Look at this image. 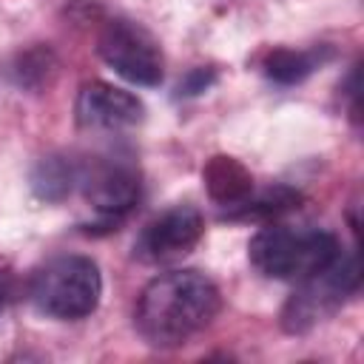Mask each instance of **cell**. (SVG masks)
<instances>
[{"label":"cell","mask_w":364,"mask_h":364,"mask_svg":"<svg viewBox=\"0 0 364 364\" xmlns=\"http://www.w3.org/2000/svg\"><path fill=\"white\" fill-rule=\"evenodd\" d=\"M80 182V165L63 154L43 156L31 171V191L43 202H63Z\"/></svg>","instance_id":"10"},{"label":"cell","mask_w":364,"mask_h":364,"mask_svg":"<svg viewBox=\"0 0 364 364\" xmlns=\"http://www.w3.org/2000/svg\"><path fill=\"white\" fill-rule=\"evenodd\" d=\"M299 202H301L299 191H293L287 185H276V188H267L262 193H250L245 202L230 208L228 216H233V219H273V216H282V213L299 208Z\"/></svg>","instance_id":"12"},{"label":"cell","mask_w":364,"mask_h":364,"mask_svg":"<svg viewBox=\"0 0 364 364\" xmlns=\"http://www.w3.org/2000/svg\"><path fill=\"white\" fill-rule=\"evenodd\" d=\"M11 296H14V276L9 270H0V313L9 307Z\"/></svg>","instance_id":"15"},{"label":"cell","mask_w":364,"mask_h":364,"mask_svg":"<svg viewBox=\"0 0 364 364\" xmlns=\"http://www.w3.org/2000/svg\"><path fill=\"white\" fill-rule=\"evenodd\" d=\"M82 196L94 210V228H117L139 202L142 176L131 159L122 156H100L80 168Z\"/></svg>","instance_id":"5"},{"label":"cell","mask_w":364,"mask_h":364,"mask_svg":"<svg viewBox=\"0 0 364 364\" xmlns=\"http://www.w3.org/2000/svg\"><path fill=\"white\" fill-rule=\"evenodd\" d=\"M338 239L321 228H284L270 225L262 228L250 245V264L279 282H304L313 273L324 270L338 256Z\"/></svg>","instance_id":"2"},{"label":"cell","mask_w":364,"mask_h":364,"mask_svg":"<svg viewBox=\"0 0 364 364\" xmlns=\"http://www.w3.org/2000/svg\"><path fill=\"white\" fill-rule=\"evenodd\" d=\"M57 71V60L48 48H31V51H23L14 57V63L9 65V74L11 80L20 85V88H43L51 82V74Z\"/></svg>","instance_id":"13"},{"label":"cell","mask_w":364,"mask_h":364,"mask_svg":"<svg viewBox=\"0 0 364 364\" xmlns=\"http://www.w3.org/2000/svg\"><path fill=\"white\" fill-rule=\"evenodd\" d=\"M202 179H205V188H208V196L222 205V208H236L239 202H245L250 193H253V176L250 171L233 159V156H210L208 165L202 168Z\"/></svg>","instance_id":"9"},{"label":"cell","mask_w":364,"mask_h":364,"mask_svg":"<svg viewBox=\"0 0 364 364\" xmlns=\"http://www.w3.org/2000/svg\"><path fill=\"white\" fill-rule=\"evenodd\" d=\"M358 290V262L355 253L347 250L310 279L299 282L293 296L282 307V327L293 336H301L313 330L318 321L333 316L344 299H350Z\"/></svg>","instance_id":"4"},{"label":"cell","mask_w":364,"mask_h":364,"mask_svg":"<svg viewBox=\"0 0 364 364\" xmlns=\"http://www.w3.org/2000/svg\"><path fill=\"white\" fill-rule=\"evenodd\" d=\"M219 287L199 270H171L151 279L134 310L136 333L159 350H171L202 333L219 313Z\"/></svg>","instance_id":"1"},{"label":"cell","mask_w":364,"mask_h":364,"mask_svg":"<svg viewBox=\"0 0 364 364\" xmlns=\"http://www.w3.org/2000/svg\"><path fill=\"white\" fill-rule=\"evenodd\" d=\"M74 117H77V125L88 131H122L142 122L145 105L139 102L136 94L117 88L111 82L94 80L80 88L74 102Z\"/></svg>","instance_id":"8"},{"label":"cell","mask_w":364,"mask_h":364,"mask_svg":"<svg viewBox=\"0 0 364 364\" xmlns=\"http://www.w3.org/2000/svg\"><path fill=\"white\" fill-rule=\"evenodd\" d=\"M97 54L122 80L134 85L154 88L165 77V57L156 37L128 17H114L102 26L97 40Z\"/></svg>","instance_id":"6"},{"label":"cell","mask_w":364,"mask_h":364,"mask_svg":"<svg viewBox=\"0 0 364 364\" xmlns=\"http://www.w3.org/2000/svg\"><path fill=\"white\" fill-rule=\"evenodd\" d=\"M318 65H321V57L316 51H296V48H273L262 63L264 77L279 85L304 82Z\"/></svg>","instance_id":"11"},{"label":"cell","mask_w":364,"mask_h":364,"mask_svg":"<svg viewBox=\"0 0 364 364\" xmlns=\"http://www.w3.org/2000/svg\"><path fill=\"white\" fill-rule=\"evenodd\" d=\"M205 233V219L193 205H173L148 222L134 242V256L148 264H165L188 256Z\"/></svg>","instance_id":"7"},{"label":"cell","mask_w":364,"mask_h":364,"mask_svg":"<svg viewBox=\"0 0 364 364\" xmlns=\"http://www.w3.org/2000/svg\"><path fill=\"white\" fill-rule=\"evenodd\" d=\"M213 80H216V74H213L210 68H193V71L185 77V82L179 85V91H182V94H202V91H208V88L213 85Z\"/></svg>","instance_id":"14"},{"label":"cell","mask_w":364,"mask_h":364,"mask_svg":"<svg viewBox=\"0 0 364 364\" xmlns=\"http://www.w3.org/2000/svg\"><path fill=\"white\" fill-rule=\"evenodd\" d=\"M31 304L51 318L74 321L97 310L102 296V276L91 256L63 253L40 264L28 282Z\"/></svg>","instance_id":"3"}]
</instances>
